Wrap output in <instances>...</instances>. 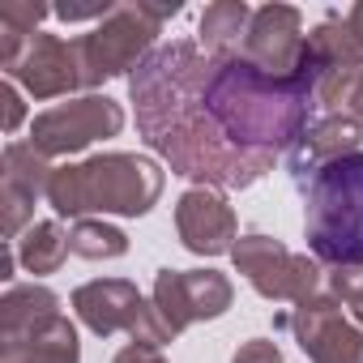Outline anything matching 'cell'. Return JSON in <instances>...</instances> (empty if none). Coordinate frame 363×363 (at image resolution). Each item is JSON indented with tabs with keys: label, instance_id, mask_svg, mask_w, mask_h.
Instances as JSON below:
<instances>
[{
	"label": "cell",
	"instance_id": "obj_23",
	"mask_svg": "<svg viewBox=\"0 0 363 363\" xmlns=\"http://www.w3.org/2000/svg\"><path fill=\"white\" fill-rule=\"evenodd\" d=\"M329 286H333V299L346 303L354 312V320L363 325V265H342L329 274Z\"/></svg>",
	"mask_w": 363,
	"mask_h": 363
},
{
	"label": "cell",
	"instance_id": "obj_24",
	"mask_svg": "<svg viewBox=\"0 0 363 363\" xmlns=\"http://www.w3.org/2000/svg\"><path fill=\"white\" fill-rule=\"evenodd\" d=\"M231 363H282V350H278L269 337H248V342L235 350Z\"/></svg>",
	"mask_w": 363,
	"mask_h": 363
},
{
	"label": "cell",
	"instance_id": "obj_5",
	"mask_svg": "<svg viewBox=\"0 0 363 363\" xmlns=\"http://www.w3.org/2000/svg\"><path fill=\"white\" fill-rule=\"evenodd\" d=\"M179 0H171V5H150V0H124V5H116L90 35L77 39V52H82V77H86V90L90 86H103L120 73H137L150 52L158 48V30L167 18H175Z\"/></svg>",
	"mask_w": 363,
	"mask_h": 363
},
{
	"label": "cell",
	"instance_id": "obj_25",
	"mask_svg": "<svg viewBox=\"0 0 363 363\" xmlns=\"http://www.w3.org/2000/svg\"><path fill=\"white\" fill-rule=\"evenodd\" d=\"M111 9H116V5H107V0H94V5H56L52 13H56L60 22H90V18H99V22H103Z\"/></svg>",
	"mask_w": 363,
	"mask_h": 363
},
{
	"label": "cell",
	"instance_id": "obj_27",
	"mask_svg": "<svg viewBox=\"0 0 363 363\" xmlns=\"http://www.w3.org/2000/svg\"><path fill=\"white\" fill-rule=\"evenodd\" d=\"M111 363H167V359L158 350H150V346H124V350H116Z\"/></svg>",
	"mask_w": 363,
	"mask_h": 363
},
{
	"label": "cell",
	"instance_id": "obj_11",
	"mask_svg": "<svg viewBox=\"0 0 363 363\" xmlns=\"http://www.w3.org/2000/svg\"><path fill=\"white\" fill-rule=\"evenodd\" d=\"M52 162L39 154L30 141H9L0 154V227H5V244H18L26 227L35 223V201L48 197L52 184Z\"/></svg>",
	"mask_w": 363,
	"mask_h": 363
},
{
	"label": "cell",
	"instance_id": "obj_26",
	"mask_svg": "<svg viewBox=\"0 0 363 363\" xmlns=\"http://www.w3.org/2000/svg\"><path fill=\"white\" fill-rule=\"evenodd\" d=\"M0 103H5V133H13V128L22 124V116H26L22 94H18V82L5 77V86H0Z\"/></svg>",
	"mask_w": 363,
	"mask_h": 363
},
{
	"label": "cell",
	"instance_id": "obj_13",
	"mask_svg": "<svg viewBox=\"0 0 363 363\" xmlns=\"http://www.w3.org/2000/svg\"><path fill=\"white\" fill-rule=\"evenodd\" d=\"M303 43H308L303 13L295 5H261V9H252L240 56L274 77H291L303 65Z\"/></svg>",
	"mask_w": 363,
	"mask_h": 363
},
{
	"label": "cell",
	"instance_id": "obj_22",
	"mask_svg": "<svg viewBox=\"0 0 363 363\" xmlns=\"http://www.w3.org/2000/svg\"><path fill=\"white\" fill-rule=\"evenodd\" d=\"M69 248L86 261H116L128 252V235L103 218H77L69 227Z\"/></svg>",
	"mask_w": 363,
	"mask_h": 363
},
{
	"label": "cell",
	"instance_id": "obj_1",
	"mask_svg": "<svg viewBox=\"0 0 363 363\" xmlns=\"http://www.w3.org/2000/svg\"><path fill=\"white\" fill-rule=\"evenodd\" d=\"M206 52L189 39H171L150 52V60L128 77V99L137 103V133L145 145L197 189H248L274 167L235 150L206 111L201 99Z\"/></svg>",
	"mask_w": 363,
	"mask_h": 363
},
{
	"label": "cell",
	"instance_id": "obj_21",
	"mask_svg": "<svg viewBox=\"0 0 363 363\" xmlns=\"http://www.w3.org/2000/svg\"><path fill=\"white\" fill-rule=\"evenodd\" d=\"M13 248H18V261L26 265V274H56V269L65 265V257L73 252V248H69V231H65L56 218L30 223L26 235H22Z\"/></svg>",
	"mask_w": 363,
	"mask_h": 363
},
{
	"label": "cell",
	"instance_id": "obj_17",
	"mask_svg": "<svg viewBox=\"0 0 363 363\" xmlns=\"http://www.w3.org/2000/svg\"><path fill=\"white\" fill-rule=\"evenodd\" d=\"M0 363H82V342L73 320L60 312L26 333L0 337Z\"/></svg>",
	"mask_w": 363,
	"mask_h": 363
},
{
	"label": "cell",
	"instance_id": "obj_19",
	"mask_svg": "<svg viewBox=\"0 0 363 363\" xmlns=\"http://www.w3.org/2000/svg\"><path fill=\"white\" fill-rule=\"evenodd\" d=\"M248 22H252V9L244 0H214V5L201 13V26H197L206 56H235L244 48Z\"/></svg>",
	"mask_w": 363,
	"mask_h": 363
},
{
	"label": "cell",
	"instance_id": "obj_12",
	"mask_svg": "<svg viewBox=\"0 0 363 363\" xmlns=\"http://www.w3.org/2000/svg\"><path fill=\"white\" fill-rule=\"evenodd\" d=\"M308 60L316 69V107L337 111L363 77V48L342 18H325L308 35Z\"/></svg>",
	"mask_w": 363,
	"mask_h": 363
},
{
	"label": "cell",
	"instance_id": "obj_29",
	"mask_svg": "<svg viewBox=\"0 0 363 363\" xmlns=\"http://www.w3.org/2000/svg\"><path fill=\"white\" fill-rule=\"evenodd\" d=\"M346 107H350V116L363 124V77H359V86L350 90V103H346Z\"/></svg>",
	"mask_w": 363,
	"mask_h": 363
},
{
	"label": "cell",
	"instance_id": "obj_28",
	"mask_svg": "<svg viewBox=\"0 0 363 363\" xmlns=\"http://www.w3.org/2000/svg\"><path fill=\"white\" fill-rule=\"evenodd\" d=\"M346 26H350V35H354V39H359V48H363V0L346 13Z\"/></svg>",
	"mask_w": 363,
	"mask_h": 363
},
{
	"label": "cell",
	"instance_id": "obj_15",
	"mask_svg": "<svg viewBox=\"0 0 363 363\" xmlns=\"http://www.w3.org/2000/svg\"><path fill=\"white\" fill-rule=\"evenodd\" d=\"M175 235L193 257H223L235 248L240 223L218 189H189L175 201Z\"/></svg>",
	"mask_w": 363,
	"mask_h": 363
},
{
	"label": "cell",
	"instance_id": "obj_14",
	"mask_svg": "<svg viewBox=\"0 0 363 363\" xmlns=\"http://www.w3.org/2000/svg\"><path fill=\"white\" fill-rule=\"evenodd\" d=\"M9 82H18L30 99H60L86 86L82 77V52L77 39H60V35H35L30 48L22 52V60L9 69Z\"/></svg>",
	"mask_w": 363,
	"mask_h": 363
},
{
	"label": "cell",
	"instance_id": "obj_9",
	"mask_svg": "<svg viewBox=\"0 0 363 363\" xmlns=\"http://www.w3.org/2000/svg\"><path fill=\"white\" fill-rule=\"evenodd\" d=\"M274 325L291 329L312 363H363V329L346 320L333 295H312L295 303V312H282Z\"/></svg>",
	"mask_w": 363,
	"mask_h": 363
},
{
	"label": "cell",
	"instance_id": "obj_3",
	"mask_svg": "<svg viewBox=\"0 0 363 363\" xmlns=\"http://www.w3.org/2000/svg\"><path fill=\"white\" fill-rule=\"evenodd\" d=\"M162 197V167L145 154H94L86 162H69L52 171L48 206L60 218H90V214H124L141 218Z\"/></svg>",
	"mask_w": 363,
	"mask_h": 363
},
{
	"label": "cell",
	"instance_id": "obj_18",
	"mask_svg": "<svg viewBox=\"0 0 363 363\" xmlns=\"http://www.w3.org/2000/svg\"><path fill=\"white\" fill-rule=\"evenodd\" d=\"M60 316V295L39 286V282H26V286H9L5 299H0V337H13V333H26L43 320Z\"/></svg>",
	"mask_w": 363,
	"mask_h": 363
},
{
	"label": "cell",
	"instance_id": "obj_16",
	"mask_svg": "<svg viewBox=\"0 0 363 363\" xmlns=\"http://www.w3.org/2000/svg\"><path fill=\"white\" fill-rule=\"evenodd\" d=\"M359 141H363V124L354 116H346V111L316 116L308 124V133L286 150V171L295 175V184H303L320 167H329L346 154H359Z\"/></svg>",
	"mask_w": 363,
	"mask_h": 363
},
{
	"label": "cell",
	"instance_id": "obj_10",
	"mask_svg": "<svg viewBox=\"0 0 363 363\" xmlns=\"http://www.w3.org/2000/svg\"><path fill=\"white\" fill-rule=\"evenodd\" d=\"M235 299V286L218 269H158L154 278V308L171 325V333H184L197 320H218Z\"/></svg>",
	"mask_w": 363,
	"mask_h": 363
},
{
	"label": "cell",
	"instance_id": "obj_8",
	"mask_svg": "<svg viewBox=\"0 0 363 363\" xmlns=\"http://www.w3.org/2000/svg\"><path fill=\"white\" fill-rule=\"evenodd\" d=\"M120 128H124V107L107 94H86V99H69L35 116L30 145L48 158H65V154H82L86 145L103 137H116Z\"/></svg>",
	"mask_w": 363,
	"mask_h": 363
},
{
	"label": "cell",
	"instance_id": "obj_6",
	"mask_svg": "<svg viewBox=\"0 0 363 363\" xmlns=\"http://www.w3.org/2000/svg\"><path fill=\"white\" fill-rule=\"evenodd\" d=\"M73 312L99 337L128 333L133 346H150V350H158L175 337L171 325L158 316L154 299H145L128 278H94V282L77 286L73 291Z\"/></svg>",
	"mask_w": 363,
	"mask_h": 363
},
{
	"label": "cell",
	"instance_id": "obj_4",
	"mask_svg": "<svg viewBox=\"0 0 363 363\" xmlns=\"http://www.w3.org/2000/svg\"><path fill=\"white\" fill-rule=\"evenodd\" d=\"M303 235L320 265H363V150L303 179Z\"/></svg>",
	"mask_w": 363,
	"mask_h": 363
},
{
	"label": "cell",
	"instance_id": "obj_20",
	"mask_svg": "<svg viewBox=\"0 0 363 363\" xmlns=\"http://www.w3.org/2000/svg\"><path fill=\"white\" fill-rule=\"evenodd\" d=\"M43 18H48V5H35V0H5L0 5V69L5 73L22 60Z\"/></svg>",
	"mask_w": 363,
	"mask_h": 363
},
{
	"label": "cell",
	"instance_id": "obj_7",
	"mask_svg": "<svg viewBox=\"0 0 363 363\" xmlns=\"http://www.w3.org/2000/svg\"><path fill=\"white\" fill-rule=\"evenodd\" d=\"M231 261H235V274H244L248 286L274 303H303L316 295V282H320V265L312 257L291 252L282 240H269L261 231L240 235L231 248Z\"/></svg>",
	"mask_w": 363,
	"mask_h": 363
},
{
	"label": "cell",
	"instance_id": "obj_2",
	"mask_svg": "<svg viewBox=\"0 0 363 363\" xmlns=\"http://www.w3.org/2000/svg\"><path fill=\"white\" fill-rule=\"evenodd\" d=\"M201 99L218 133L252 154V158H286V150L308 133L316 120V69L308 60L303 43V65L291 77H274L257 69L252 60L235 56H206L201 73Z\"/></svg>",
	"mask_w": 363,
	"mask_h": 363
}]
</instances>
